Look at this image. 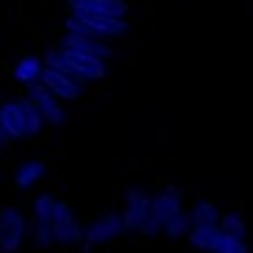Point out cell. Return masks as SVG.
Instances as JSON below:
<instances>
[{
    "label": "cell",
    "instance_id": "d6986e66",
    "mask_svg": "<svg viewBox=\"0 0 253 253\" xmlns=\"http://www.w3.org/2000/svg\"><path fill=\"white\" fill-rule=\"evenodd\" d=\"M220 231H223L225 237H234V239H248V225L245 220H242V214L239 211H225V214H220Z\"/></svg>",
    "mask_w": 253,
    "mask_h": 253
},
{
    "label": "cell",
    "instance_id": "8992f818",
    "mask_svg": "<svg viewBox=\"0 0 253 253\" xmlns=\"http://www.w3.org/2000/svg\"><path fill=\"white\" fill-rule=\"evenodd\" d=\"M61 53H64V59L70 61V67L84 78V84L103 81L106 78V59L92 56V53H84V50H73V47H61Z\"/></svg>",
    "mask_w": 253,
    "mask_h": 253
},
{
    "label": "cell",
    "instance_id": "ffe728a7",
    "mask_svg": "<svg viewBox=\"0 0 253 253\" xmlns=\"http://www.w3.org/2000/svg\"><path fill=\"white\" fill-rule=\"evenodd\" d=\"M189 228H192L189 214H186V211H178L172 220H167V223L162 225V234L167 239H178V237H186V231H189Z\"/></svg>",
    "mask_w": 253,
    "mask_h": 253
},
{
    "label": "cell",
    "instance_id": "52a82bcc",
    "mask_svg": "<svg viewBox=\"0 0 253 253\" xmlns=\"http://www.w3.org/2000/svg\"><path fill=\"white\" fill-rule=\"evenodd\" d=\"M67 8L78 17H128L126 0H67Z\"/></svg>",
    "mask_w": 253,
    "mask_h": 253
},
{
    "label": "cell",
    "instance_id": "ba28073f",
    "mask_svg": "<svg viewBox=\"0 0 253 253\" xmlns=\"http://www.w3.org/2000/svg\"><path fill=\"white\" fill-rule=\"evenodd\" d=\"M67 211H73L70 203L61 201V198H56L53 192H42L39 198H34V217H39V220H42L45 225H50V228L59 223Z\"/></svg>",
    "mask_w": 253,
    "mask_h": 253
},
{
    "label": "cell",
    "instance_id": "603a6c76",
    "mask_svg": "<svg viewBox=\"0 0 253 253\" xmlns=\"http://www.w3.org/2000/svg\"><path fill=\"white\" fill-rule=\"evenodd\" d=\"M11 136H8V131H6V126H3V120H0V148H8L11 145Z\"/></svg>",
    "mask_w": 253,
    "mask_h": 253
},
{
    "label": "cell",
    "instance_id": "44dd1931",
    "mask_svg": "<svg viewBox=\"0 0 253 253\" xmlns=\"http://www.w3.org/2000/svg\"><path fill=\"white\" fill-rule=\"evenodd\" d=\"M223 234V231H220ZM214 253H251L248 251V239H234V237H220V245H217Z\"/></svg>",
    "mask_w": 253,
    "mask_h": 253
},
{
    "label": "cell",
    "instance_id": "277c9868",
    "mask_svg": "<svg viewBox=\"0 0 253 253\" xmlns=\"http://www.w3.org/2000/svg\"><path fill=\"white\" fill-rule=\"evenodd\" d=\"M150 214V192L142 186H131L126 192V206L120 211L123 217V228L126 231H139V225L145 223V217Z\"/></svg>",
    "mask_w": 253,
    "mask_h": 253
},
{
    "label": "cell",
    "instance_id": "30bf717a",
    "mask_svg": "<svg viewBox=\"0 0 253 253\" xmlns=\"http://www.w3.org/2000/svg\"><path fill=\"white\" fill-rule=\"evenodd\" d=\"M178 211H184V209H181V195H178L175 186H167V189L159 192L156 198H150V214L156 217L162 225L167 223V220H172Z\"/></svg>",
    "mask_w": 253,
    "mask_h": 253
},
{
    "label": "cell",
    "instance_id": "2e32d148",
    "mask_svg": "<svg viewBox=\"0 0 253 253\" xmlns=\"http://www.w3.org/2000/svg\"><path fill=\"white\" fill-rule=\"evenodd\" d=\"M186 214H189L192 225H217L220 223V209H217L211 201H198Z\"/></svg>",
    "mask_w": 253,
    "mask_h": 253
},
{
    "label": "cell",
    "instance_id": "5bb4252c",
    "mask_svg": "<svg viewBox=\"0 0 253 253\" xmlns=\"http://www.w3.org/2000/svg\"><path fill=\"white\" fill-rule=\"evenodd\" d=\"M0 120H3V126H6L11 139H25V120H23L20 100H6V103H0Z\"/></svg>",
    "mask_w": 253,
    "mask_h": 253
},
{
    "label": "cell",
    "instance_id": "8fae6325",
    "mask_svg": "<svg viewBox=\"0 0 253 253\" xmlns=\"http://www.w3.org/2000/svg\"><path fill=\"white\" fill-rule=\"evenodd\" d=\"M53 237H56V245H64V248L84 245V225H81V220H78L73 211H67L59 223L53 225Z\"/></svg>",
    "mask_w": 253,
    "mask_h": 253
},
{
    "label": "cell",
    "instance_id": "3957f363",
    "mask_svg": "<svg viewBox=\"0 0 253 253\" xmlns=\"http://www.w3.org/2000/svg\"><path fill=\"white\" fill-rule=\"evenodd\" d=\"M120 234H126L123 228V217L120 211H103L97 214L86 228H84V245L81 248H89V245H109Z\"/></svg>",
    "mask_w": 253,
    "mask_h": 253
},
{
    "label": "cell",
    "instance_id": "e0dca14e",
    "mask_svg": "<svg viewBox=\"0 0 253 253\" xmlns=\"http://www.w3.org/2000/svg\"><path fill=\"white\" fill-rule=\"evenodd\" d=\"M20 109H23V120H25V139H28V136H39L45 120H42L39 109L34 106V100H31V97H23V100H20Z\"/></svg>",
    "mask_w": 253,
    "mask_h": 253
},
{
    "label": "cell",
    "instance_id": "6da1fadb",
    "mask_svg": "<svg viewBox=\"0 0 253 253\" xmlns=\"http://www.w3.org/2000/svg\"><path fill=\"white\" fill-rule=\"evenodd\" d=\"M28 234V217L20 206L0 209V253H17Z\"/></svg>",
    "mask_w": 253,
    "mask_h": 253
},
{
    "label": "cell",
    "instance_id": "7402d4cb",
    "mask_svg": "<svg viewBox=\"0 0 253 253\" xmlns=\"http://www.w3.org/2000/svg\"><path fill=\"white\" fill-rule=\"evenodd\" d=\"M136 234H142V237H159V234H162V223H159L153 214H148V217H145V223L139 225V231H136Z\"/></svg>",
    "mask_w": 253,
    "mask_h": 253
},
{
    "label": "cell",
    "instance_id": "9c48e42d",
    "mask_svg": "<svg viewBox=\"0 0 253 253\" xmlns=\"http://www.w3.org/2000/svg\"><path fill=\"white\" fill-rule=\"evenodd\" d=\"M61 47H73V50H84L100 59H112V45L106 37H84V34H67L61 37Z\"/></svg>",
    "mask_w": 253,
    "mask_h": 253
},
{
    "label": "cell",
    "instance_id": "5b68a950",
    "mask_svg": "<svg viewBox=\"0 0 253 253\" xmlns=\"http://www.w3.org/2000/svg\"><path fill=\"white\" fill-rule=\"evenodd\" d=\"M39 81L45 84V86L59 97L61 103H73V100H78V97L84 95V89H86V84H84V81L70 78V75L59 73V70H53V67H42Z\"/></svg>",
    "mask_w": 253,
    "mask_h": 253
},
{
    "label": "cell",
    "instance_id": "7c38bea8",
    "mask_svg": "<svg viewBox=\"0 0 253 253\" xmlns=\"http://www.w3.org/2000/svg\"><path fill=\"white\" fill-rule=\"evenodd\" d=\"M220 225H192L186 231V242L201 253H214L220 245Z\"/></svg>",
    "mask_w": 253,
    "mask_h": 253
},
{
    "label": "cell",
    "instance_id": "4fadbf2b",
    "mask_svg": "<svg viewBox=\"0 0 253 253\" xmlns=\"http://www.w3.org/2000/svg\"><path fill=\"white\" fill-rule=\"evenodd\" d=\"M45 175H47V162L45 159H28V162H23L20 167H17L14 186L17 189H31L37 181L45 178Z\"/></svg>",
    "mask_w": 253,
    "mask_h": 253
},
{
    "label": "cell",
    "instance_id": "ac0fdd59",
    "mask_svg": "<svg viewBox=\"0 0 253 253\" xmlns=\"http://www.w3.org/2000/svg\"><path fill=\"white\" fill-rule=\"evenodd\" d=\"M25 237H28V239H31V242H34L37 248H42V251H47V248H53V245H56L53 228H50V225H45L42 220H39V217H34V220L28 223V234H25Z\"/></svg>",
    "mask_w": 253,
    "mask_h": 253
},
{
    "label": "cell",
    "instance_id": "cb8c5ba5",
    "mask_svg": "<svg viewBox=\"0 0 253 253\" xmlns=\"http://www.w3.org/2000/svg\"><path fill=\"white\" fill-rule=\"evenodd\" d=\"M0 103H3V92H0Z\"/></svg>",
    "mask_w": 253,
    "mask_h": 253
},
{
    "label": "cell",
    "instance_id": "7a4b0ae2",
    "mask_svg": "<svg viewBox=\"0 0 253 253\" xmlns=\"http://www.w3.org/2000/svg\"><path fill=\"white\" fill-rule=\"evenodd\" d=\"M25 92H28L25 97H31V100H34V106L39 109V114H42V120H45V126H50V128H61L64 123H67V112H64L61 100H59L56 95H53V92L47 89V86H45L42 81L28 84V86H25Z\"/></svg>",
    "mask_w": 253,
    "mask_h": 253
},
{
    "label": "cell",
    "instance_id": "9a60e30c",
    "mask_svg": "<svg viewBox=\"0 0 253 253\" xmlns=\"http://www.w3.org/2000/svg\"><path fill=\"white\" fill-rule=\"evenodd\" d=\"M42 67H45L42 56H37V53H25V56H20V61L14 64V81L20 84V86H28V84L39 81Z\"/></svg>",
    "mask_w": 253,
    "mask_h": 253
}]
</instances>
